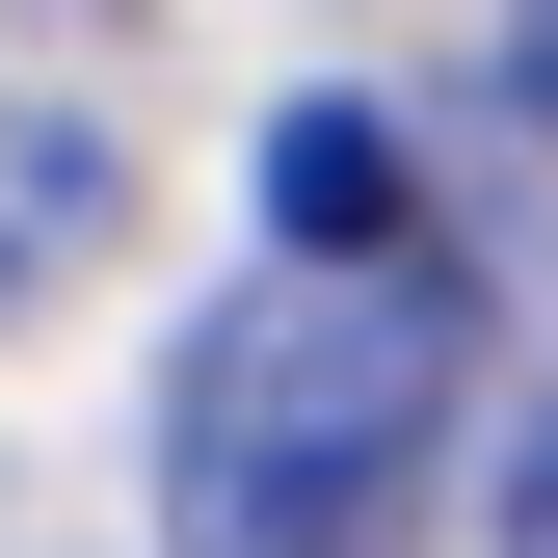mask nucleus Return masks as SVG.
Returning <instances> with one entry per match:
<instances>
[{
  "label": "nucleus",
  "mask_w": 558,
  "mask_h": 558,
  "mask_svg": "<svg viewBox=\"0 0 558 558\" xmlns=\"http://www.w3.org/2000/svg\"><path fill=\"white\" fill-rule=\"evenodd\" d=\"M478 426V266H240L160 373V558H373L426 506V452Z\"/></svg>",
  "instance_id": "f257e3e1"
},
{
  "label": "nucleus",
  "mask_w": 558,
  "mask_h": 558,
  "mask_svg": "<svg viewBox=\"0 0 558 558\" xmlns=\"http://www.w3.org/2000/svg\"><path fill=\"white\" fill-rule=\"evenodd\" d=\"M107 214H133V133L107 107H0V293L107 266Z\"/></svg>",
  "instance_id": "f03ea898"
},
{
  "label": "nucleus",
  "mask_w": 558,
  "mask_h": 558,
  "mask_svg": "<svg viewBox=\"0 0 558 558\" xmlns=\"http://www.w3.org/2000/svg\"><path fill=\"white\" fill-rule=\"evenodd\" d=\"M506 107H532V133H558V0H506Z\"/></svg>",
  "instance_id": "7ed1b4c3"
}]
</instances>
